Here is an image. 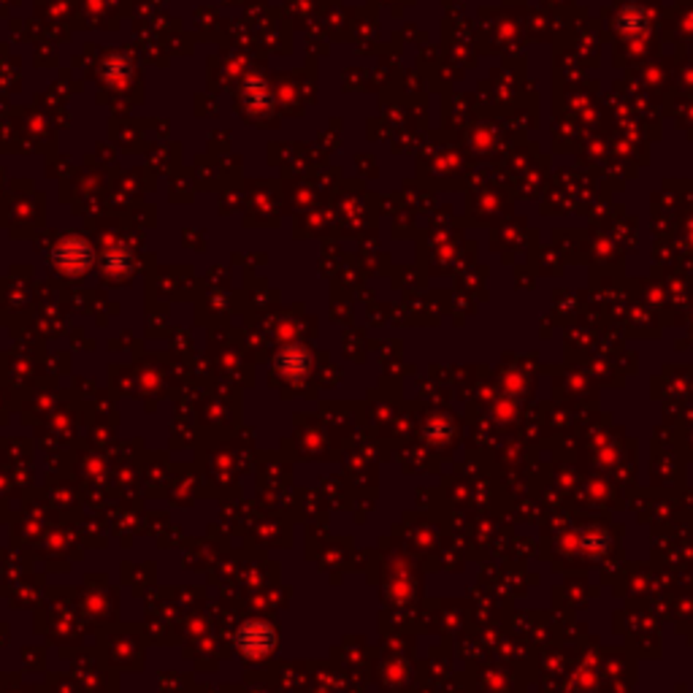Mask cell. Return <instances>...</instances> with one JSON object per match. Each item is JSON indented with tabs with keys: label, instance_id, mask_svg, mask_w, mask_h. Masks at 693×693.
<instances>
[{
	"label": "cell",
	"instance_id": "1",
	"mask_svg": "<svg viewBox=\"0 0 693 693\" xmlns=\"http://www.w3.org/2000/svg\"><path fill=\"white\" fill-rule=\"evenodd\" d=\"M238 644L247 655H263L274 647V631L266 623H247L238 631Z\"/></svg>",
	"mask_w": 693,
	"mask_h": 693
}]
</instances>
